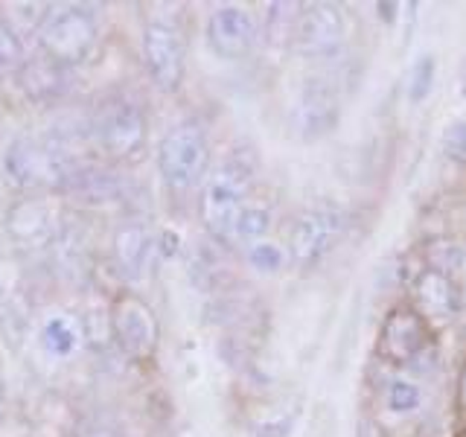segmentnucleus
Listing matches in <instances>:
<instances>
[{
    "instance_id": "obj_1",
    "label": "nucleus",
    "mask_w": 466,
    "mask_h": 437,
    "mask_svg": "<svg viewBox=\"0 0 466 437\" xmlns=\"http://www.w3.org/2000/svg\"><path fill=\"white\" fill-rule=\"evenodd\" d=\"M254 189V164L233 152L210 169L198 196V218L208 237L225 248H233L239 213Z\"/></svg>"
},
{
    "instance_id": "obj_2",
    "label": "nucleus",
    "mask_w": 466,
    "mask_h": 437,
    "mask_svg": "<svg viewBox=\"0 0 466 437\" xmlns=\"http://www.w3.org/2000/svg\"><path fill=\"white\" fill-rule=\"evenodd\" d=\"M6 178L21 189H70L79 164L50 137H18L4 155Z\"/></svg>"
},
{
    "instance_id": "obj_3",
    "label": "nucleus",
    "mask_w": 466,
    "mask_h": 437,
    "mask_svg": "<svg viewBox=\"0 0 466 437\" xmlns=\"http://www.w3.org/2000/svg\"><path fill=\"white\" fill-rule=\"evenodd\" d=\"M347 233V213L332 201H318L298 210L286 228V257L298 271H312L324 262Z\"/></svg>"
},
{
    "instance_id": "obj_4",
    "label": "nucleus",
    "mask_w": 466,
    "mask_h": 437,
    "mask_svg": "<svg viewBox=\"0 0 466 437\" xmlns=\"http://www.w3.org/2000/svg\"><path fill=\"white\" fill-rule=\"evenodd\" d=\"M213 169V149L208 131L198 123H181L169 128L157 143V172L169 189L189 193L208 181Z\"/></svg>"
},
{
    "instance_id": "obj_5",
    "label": "nucleus",
    "mask_w": 466,
    "mask_h": 437,
    "mask_svg": "<svg viewBox=\"0 0 466 437\" xmlns=\"http://www.w3.org/2000/svg\"><path fill=\"white\" fill-rule=\"evenodd\" d=\"M91 135L96 149L111 160H135L143 155L146 140H149V117H146L143 102L128 94L108 97L94 114Z\"/></svg>"
},
{
    "instance_id": "obj_6",
    "label": "nucleus",
    "mask_w": 466,
    "mask_h": 437,
    "mask_svg": "<svg viewBox=\"0 0 466 437\" xmlns=\"http://www.w3.org/2000/svg\"><path fill=\"white\" fill-rule=\"evenodd\" d=\"M431 344H437V330L411 303L400 300L385 312L382 324L376 330L373 356L388 364L390 371L405 373Z\"/></svg>"
},
{
    "instance_id": "obj_7",
    "label": "nucleus",
    "mask_w": 466,
    "mask_h": 437,
    "mask_svg": "<svg viewBox=\"0 0 466 437\" xmlns=\"http://www.w3.org/2000/svg\"><path fill=\"white\" fill-rule=\"evenodd\" d=\"M143 65L152 85L164 94H178L187 76V33L175 15H152L143 24Z\"/></svg>"
},
{
    "instance_id": "obj_8",
    "label": "nucleus",
    "mask_w": 466,
    "mask_h": 437,
    "mask_svg": "<svg viewBox=\"0 0 466 437\" xmlns=\"http://www.w3.org/2000/svg\"><path fill=\"white\" fill-rule=\"evenodd\" d=\"M99 38V21L91 6L70 4L50 12V18L38 29L41 53L62 67H76L94 53Z\"/></svg>"
},
{
    "instance_id": "obj_9",
    "label": "nucleus",
    "mask_w": 466,
    "mask_h": 437,
    "mask_svg": "<svg viewBox=\"0 0 466 437\" xmlns=\"http://www.w3.org/2000/svg\"><path fill=\"white\" fill-rule=\"evenodd\" d=\"M350 38V18L347 9L335 0H312L303 4L295 50L298 56L309 58V62H335Z\"/></svg>"
},
{
    "instance_id": "obj_10",
    "label": "nucleus",
    "mask_w": 466,
    "mask_h": 437,
    "mask_svg": "<svg viewBox=\"0 0 466 437\" xmlns=\"http://www.w3.org/2000/svg\"><path fill=\"white\" fill-rule=\"evenodd\" d=\"M111 339L120 347V353L131 361H152L160 344V320L149 300L140 295L123 291L116 295L108 312Z\"/></svg>"
},
{
    "instance_id": "obj_11",
    "label": "nucleus",
    "mask_w": 466,
    "mask_h": 437,
    "mask_svg": "<svg viewBox=\"0 0 466 437\" xmlns=\"http://www.w3.org/2000/svg\"><path fill=\"white\" fill-rule=\"evenodd\" d=\"M204 38L208 47L225 58V62H239L251 56L262 38V18L245 4H218L210 9L208 24H204Z\"/></svg>"
},
{
    "instance_id": "obj_12",
    "label": "nucleus",
    "mask_w": 466,
    "mask_h": 437,
    "mask_svg": "<svg viewBox=\"0 0 466 437\" xmlns=\"http://www.w3.org/2000/svg\"><path fill=\"white\" fill-rule=\"evenodd\" d=\"M341 123V91L332 76L315 73L306 76L298 94L295 108H291V126L298 137L306 143L324 140L329 131H335Z\"/></svg>"
},
{
    "instance_id": "obj_13",
    "label": "nucleus",
    "mask_w": 466,
    "mask_h": 437,
    "mask_svg": "<svg viewBox=\"0 0 466 437\" xmlns=\"http://www.w3.org/2000/svg\"><path fill=\"white\" fill-rule=\"evenodd\" d=\"M408 303L429 320V324L437 330L443 324H451L458 320L466 310V298H463V286L458 277L441 274L434 269H422L411 286H408Z\"/></svg>"
},
{
    "instance_id": "obj_14",
    "label": "nucleus",
    "mask_w": 466,
    "mask_h": 437,
    "mask_svg": "<svg viewBox=\"0 0 466 437\" xmlns=\"http://www.w3.org/2000/svg\"><path fill=\"white\" fill-rule=\"evenodd\" d=\"M9 239L24 251H41L62 237V213L47 198H21L4 216Z\"/></svg>"
},
{
    "instance_id": "obj_15",
    "label": "nucleus",
    "mask_w": 466,
    "mask_h": 437,
    "mask_svg": "<svg viewBox=\"0 0 466 437\" xmlns=\"http://www.w3.org/2000/svg\"><path fill=\"white\" fill-rule=\"evenodd\" d=\"M155 248L157 242L152 237V230L143 222H126L114 233V259L120 271L131 277V280H137V277L149 271Z\"/></svg>"
},
{
    "instance_id": "obj_16",
    "label": "nucleus",
    "mask_w": 466,
    "mask_h": 437,
    "mask_svg": "<svg viewBox=\"0 0 466 437\" xmlns=\"http://www.w3.org/2000/svg\"><path fill=\"white\" fill-rule=\"evenodd\" d=\"M18 76H21V91L35 102L58 99L67 91V67L56 65L47 56L29 58Z\"/></svg>"
},
{
    "instance_id": "obj_17",
    "label": "nucleus",
    "mask_w": 466,
    "mask_h": 437,
    "mask_svg": "<svg viewBox=\"0 0 466 437\" xmlns=\"http://www.w3.org/2000/svg\"><path fill=\"white\" fill-rule=\"evenodd\" d=\"M300 9L303 4H295V0H274V4H266V9H262V41L277 50L295 47Z\"/></svg>"
},
{
    "instance_id": "obj_18",
    "label": "nucleus",
    "mask_w": 466,
    "mask_h": 437,
    "mask_svg": "<svg viewBox=\"0 0 466 437\" xmlns=\"http://www.w3.org/2000/svg\"><path fill=\"white\" fill-rule=\"evenodd\" d=\"M379 393H382V408L397 420L417 417L422 402H426L422 382H417V379L405 373H390V379H385V385L379 388Z\"/></svg>"
},
{
    "instance_id": "obj_19",
    "label": "nucleus",
    "mask_w": 466,
    "mask_h": 437,
    "mask_svg": "<svg viewBox=\"0 0 466 437\" xmlns=\"http://www.w3.org/2000/svg\"><path fill=\"white\" fill-rule=\"evenodd\" d=\"M274 225V210L268 201H259V198H248V204L239 213V222H237V233H233V248H251L262 239H268Z\"/></svg>"
},
{
    "instance_id": "obj_20",
    "label": "nucleus",
    "mask_w": 466,
    "mask_h": 437,
    "mask_svg": "<svg viewBox=\"0 0 466 437\" xmlns=\"http://www.w3.org/2000/svg\"><path fill=\"white\" fill-rule=\"evenodd\" d=\"M420 259L426 269L458 277L463 262H466V251L455 237H431V239H426V245L420 248Z\"/></svg>"
},
{
    "instance_id": "obj_21",
    "label": "nucleus",
    "mask_w": 466,
    "mask_h": 437,
    "mask_svg": "<svg viewBox=\"0 0 466 437\" xmlns=\"http://www.w3.org/2000/svg\"><path fill=\"white\" fill-rule=\"evenodd\" d=\"M434 82H437V56L422 53L411 65V70H408V79H405L408 102H411V106H422V102L431 97Z\"/></svg>"
},
{
    "instance_id": "obj_22",
    "label": "nucleus",
    "mask_w": 466,
    "mask_h": 437,
    "mask_svg": "<svg viewBox=\"0 0 466 437\" xmlns=\"http://www.w3.org/2000/svg\"><path fill=\"white\" fill-rule=\"evenodd\" d=\"M41 341H44V350H50L53 356H70L73 350L79 347L82 341V332L79 327L73 324L70 318H50L47 324L41 330Z\"/></svg>"
},
{
    "instance_id": "obj_23",
    "label": "nucleus",
    "mask_w": 466,
    "mask_h": 437,
    "mask_svg": "<svg viewBox=\"0 0 466 437\" xmlns=\"http://www.w3.org/2000/svg\"><path fill=\"white\" fill-rule=\"evenodd\" d=\"M26 62L29 58H26L24 36L18 33V26H12L9 21H0V76L21 73Z\"/></svg>"
},
{
    "instance_id": "obj_24",
    "label": "nucleus",
    "mask_w": 466,
    "mask_h": 437,
    "mask_svg": "<svg viewBox=\"0 0 466 437\" xmlns=\"http://www.w3.org/2000/svg\"><path fill=\"white\" fill-rule=\"evenodd\" d=\"M286 251L277 242H271V239H262V242H257V245H251V248H245V262L251 266L254 271H259V274H266V277H271V274H280L283 271V266H286Z\"/></svg>"
},
{
    "instance_id": "obj_25",
    "label": "nucleus",
    "mask_w": 466,
    "mask_h": 437,
    "mask_svg": "<svg viewBox=\"0 0 466 437\" xmlns=\"http://www.w3.org/2000/svg\"><path fill=\"white\" fill-rule=\"evenodd\" d=\"M441 152L449 164L466 167V120H451L441 135Z\"/></svg>"
},
{
    "instance_id": "obj_26",
    "label": "nucleus",
    "mask_w": 466,
    "mask_h": 437,
    "mask_svg": "<svg viewBox=\"0 0 466 437\" xmlns=\"http://www.w3.org/2000/svg\"><path fill=\"white\" fill-rule=\"evenodd\" d=\"M298 422V412L289 414H274V417H259L248 426V437H291Z\"/></svg>"
},
{
    "instance_id": "obj_27",
    "label": "nucleus",
    "mask_w": 466,
    "mask_h": 437,
    "mask_svg": "<svg viewBox=\"0 0 466 437\" xmlns=\"http://www.w3.org/2000/svg\"><path fill=\"white\" fill-rule=\"evenodd\" d=\"M353 437H390V434L385 429V422L379 420L376 414L361 412L359 420H356V426H353Z\"/></svg>"
},
{
    "instance_id": "obj_28",
    "label": "nucleus",
    "mask_w": 466,
    "mask_h": 437,
    "mask_svg": "<svg viewBox=\"0 0 466 437\" xmlns=\"http://www.w3.org/2000/svg\"><path fill=\"white\" fill-rule=\"evenodd\" d=\"M76 437H116V429L106 417H87L79 422Z\"/></svg>"
},
{
    "instance_id": "obj_29",
    "label": "nucleus",
    "mask_w": 466,
    "mask_h": 437,
    "mask_svg": "<svg viewBox=\"0 0 466 437\" xmlns=\"http://www.w3.org/2000/svg\"><path fill=\"white\" fill-rule=\"evenodd\" d=\"M373 12H376V21H379V24L397 26V24L402 21L405 4H397V0H379V4H373Z\"/></svg>"
},
{
    "instance_id": "obj_30",
    "label": "nucleus",
    "mask_w": 466,
    "mask_h": 437,
    "mask_svg": "<svg viewBox=\"0 0 466 437\" xmlns=\"http://www.w3.org/2000/svg\"><path fill=\"white\" fill-rule=\"evenodd\" d=\"M451 405H455L458 422H463L466 420V361L461 364V371L455 376V400H451Z\"/></svg>"
},
{
    "instance_id": "obj_31",
    "label": "nucleus",
    "mask_w": 466,
    "mask_h": 437,
    "mask_svg": "<svg viewBox=\"0 0 466 437\" xmlns=\"http://www.w3.org/2000/svg\"><path fill=\"white\" fill-rule=\"evenodd\" d=\"M458 94H461V99H466V58H463V65H461V76H458Z\"/></svg>"
}]
</instances>
